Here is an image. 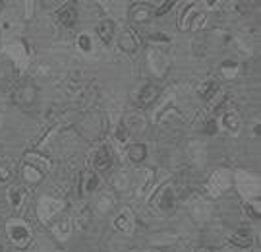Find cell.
<instances>
[{
    "instance_id": "1",
    "label": "cell",
    "mask_w": 261,
    "mask_h": 252,
    "mask_svg": "<svg viewBox=\"0 0 261 252\" xmlns=\"http://www.w3.org/2000/svg\"><path fill=\"white\" fill-rule=\"evenodd\" d=\"M77 130L84 134L87 140H95L101 138L105 130V119L101 112H89L84 114L82 121L77 122Z\"/></svg>"
},
{
    "instance_id": "2",
    "label": "cell",
    "mask_w": 261,
    "mask_h": 252,
    "mask_svg": "<svg viewBox=\"0 0 261 252\" xmlns=\"http://www.w3.org/2000/svg\"><path fill=\"white\" fill-rule=\"evenodd\" d=\"M37 101V87L35 84H31L29 80L21 82L19 85H16L14 89V103L21 107V109H31Z\"/></svg>"
},
{
    "instance_id": "3",
    "label": "cell",
    "mask_w": 261,
    "mask_h": 252,
    "mask_svg": "<svg viewBox=\"0 0 261 252\" xmlns=\"http://www.w3.org/2000/svg\"><path fill=\"white\" fill-rule=\"evenodd\" d=\"M153 16V12L147 4H134L130 10V19L134 24H147Z\"/></svg>"
},
{
    "instance_id": "4",
    "label": "cell",
    "mask_w": 261,
    "mask_h": 252,
    "mask_svg": "<svg viewBox=\"0 0 261 252\" xmlns=\"http://www.w3.org/2000/svg\"><path fill=\"white\" fill-rule=\"evenodd\" d=\"M252 243H253V233L248 225H242V227L232 235V244H236V246L246 248V246H252Z\"/></svg>"
},
{
    "instance_id": "5",
    "label": "cell",
    "mask_w": 261,
    "mask_h": 252,
    "mask_svg": "<svg viewBox=\"0 0 261 252\" xmlns=\"http://www.w3.org/2000/svg\"><path fill=\"white\" fill-rule=\"evenodd\" d=\"M58 21H60V26H64V28H74L75 21H77V10L72 6V4H66L64 8L60 10V14H58Z\"/></svg>"
},
{
    "instance_id": "6",
    "label": "cell",
    "mask_w": 261,
    "mask_h": 252,
    "mask_svg": "<svg viewBox=\"0 0 261 252\" xmlns=\"http://www.w3.org/2000/svg\"><path fill=\"white\" fill-rule=\"evenodd\" d=\"M93 165H95V169H99V171H105V169L111 167L112 155H111V151H109V148H99V151L95 153Z\"/></svg>"
},
{
    "instance_id": "7",
    "label": "cell",
    "mask_w": 261,
    "mask_h": 252,
    "mask_svg": "<svg viewBox=\"0 0 261 252\" xmlns=\"http://www.w3.org/2000/svg\"><path fill=\"white\" fill-rule=\"evenodd\" d=\"M159 95V85H153V84H147L143 85V89H141L140 94V105L141 107H147L151 103L157 99Z\"/></svg>"
},
{
    "instance_id": "8",
    "label": "cell",
    "mask_w": 261,
    "mask_h": 252,
    "mask_svg": "<svg viewBox=\"0 0 261 252\" xmlns=\"http://www.w3.org/2000/svg\"><path fill=\"white\" fill-rule=\"evenodd\" d=\"M97 35L103 39V43H111L112 35H114V21L112 19H105L97 28Z\"/></svg>"
},
{
    "instance_id": "9",
    "label": "cell",
    "mask_w": 261,
    "mask_h": 252,
    "mask_svg": "<svg viewBox=\"0 0 261 252\" xmlns=\"http://www.w3.org/2000/svg\"><path fill=\"white\" fill-rule=\"evenodd\" d=\"M120 47L126 51V53H136L138 51V39L132 31H124L120 35Z\"/></svg>"
},
{
    "instance_id": "10",
    "label": "cell",
    "mask_w": 261,
    "mask_h": 252,
    "mask_svg": "<svg viewBox=\"0 0 261 252\" xmlns=\"http://www.w3.org/2000/svg\"><path fill=\"white\" fill-rule=\"evenodd\" d=\"M97 185H99V178H97V175H93V173H84L80 192H82V194H89V192H93L95 188H97Z\"/></svg>"
},
{
    "instance_id": "11",
    "label": "cell",
    "mask_w": 261,
    "mask_h": 252,
    "mask_svg": "<svg viewBox=\"0 0 261 252\" xmlns=\"http://www.w3.org/2000/svg\"><path fill=\"white\" fill-rule=\"evenodd\" d=\"M122 126H126V128H128V130H132L134 134H140V132L145 128V122H143V119H141V117H138V114H130Z\"/></svg>"
},
{
    "instance_id": "12",
    "label": "cell",
    "mask_w": 261,
    "mask_h": 252,
    "mask_svg": "<svg viewBox=\"0 0 261 252\" xmlns=\"http://www.w3.org/2000/svg\"><path fill=\"white\" fill-rule=\"evenodd\" d=\"M147 155V150H145V146L143 144H134L130 150H128V157L134 161V163H141L143 159Z\"/></svg>"
},
{
    "instance_id": "13",
    "label": "cell",
    "mask_w": 261,
    "mask_h": 252,
    "mask_svg": "<svg viewBox=\"0 0 261 252\" xmlns=\"http://www.w3.org/2000/svg\"><path fill=\"white\" fill-rule=\"evenodd\" d=\"M217 89H219V84H217V82H213V80H209V82L201 87V91H199V94H201V97L207 101V99H211V97H213V94L217 91Z\"/></svg>"
},
{
    "instance_id": "14",
    "label": "cell",
    "mask_w": 261,
    "mask_h": 252,
    "mask_svg": "<svg viewBox=\"0 0 261 252\" xmlns=\"http://www.w3.org/2000/svg\"><path fill=\"white\" fill-rule=\"evenodd\" d=\"M224 124H226V128H228L230 132H236L238 130V126H240L238 114H236V112H228V114H224Z\"/></svg>"
},
{
    "instance_id": "15",
    "label": "cell",
    "mask_w": 261,
    "mask_h": 252,
    "mask_svg": "<svg viewBox=\"0 0 261 252\" xmlns=\"http://www.w3.org/2000/svg\"><path fill=\"white\" fill-rule=\"evenodd\" d=\"M10 237L18 243V241H28V231H25V227H21V225H18V227H12L10 229Z\"/></svg>"
},
{
    "instance_id": "16",
    "label": "cell",
    "mask_w": 261,
    "mask_h": 252,
    "mask_svg": "<svg viewBox=\"0 0 261 252\" xmlns=\"http://www.w3.org/2000/svg\"><path fill=\"white\" fill-rule=\"evenodd\" d=\"M161 208H163L165 212H172V210H174V196H172L170 190L165 192V196H163V200H161Z\"/></svg>"
},
{
    "instance_id": "17",
    "label": "cell",
    "mask_w": 261,
    "mask_h": 252,
    "mask_svg": "<svg viewBox=\"0 0 261 252\" xmlns=\"http://www.w3.org/2000/svg\"><path fill=\"white\" fill-rule=\"evenodd\" d=\"M12 175H14V171H12V167H8V163H0V182L10 180Z\"/></svg>"
},
{
    "instance_id": "18",
    "label": "cell",
    "mask_w": 261,
    "mask_h": 252,
    "mask_svg": "<svg viewBox=\"0 0 261 252\" xmlns=\"http://www.w3.org/2000/svg\"><path fill=\"white\" fill-rule=\"evenodd\" d=\"M23 173H25V177H28L29 182H39V180H41V175H39V173L35 171V169L31 171V167H29V165H25V169H23Z\"/></svg>"
},
{
    "instance_id": "19",
    "label": "cell",
    "mask_w": 261,
    "mask_h": 252,
    "mask_svg": "<svg viewBox=\"0 0 261 252\" xmlns=\"http://www.w3.org/2000/svg\"><path fill=\"white\" fill-rule=\"evenodd\" d=\"M10 200H12V205L16 208L19 204V200H21V190L18 187L10 188Z\"/></svg>"
},
{
    "instance_id": "20",
    "label": "cell",
    "mask_w": 261,
    "mask_h": 252,
    "mask_svg": "<svg viewBox=\"0 0 261 252\" xmlns=\"http://www.w3.org/2000/svg\"><path fill=\"white\" fill-rule=\"evenodd\" d=\"M128 223H130V221H128V217H126V215H120L114 225H116V229H118V231H126V229H128Z\"/></svg>"
},
{
    "instance_id": "21",
    "label": "cell",
    "mask_w": 261,
    "mask_h": 252,
    "mask_svg": "<svg viewBox=\"0 0 261 252\" xmlns=\"http://www.w3.org/2000/svg\"><path fill=\"white\" fill-rule=\"evenodd\" d=\"M203 132H207V134H215V132H217V122H215V119H209V121L205 122Z\"/></svg>"
},
{
    "instance_id": "22",
    "label": "cell",
    "mask_w": 261,
    "mask_h": 252,
    "mask_svg": "<svg viewBox=\"0 0 261 252\" xmlns=\"http://www.w3.org/2000/svg\"><path fill=\"white\" fill-rule=\"evenodd\" d=\"M77 43H80V47L84 49V51H89V49H91V43H89V35H80Z\"/></svg>"
},
{
    "instance_id": "23",
    "label": "cell",
    "mask_w": 261,
    "mask_h": 252,
    "mask_svg": "<svg viewBox=\"0 0 261 252\" xmlns=\"http://www.w3.org/2000/svg\"><path fill=\"white\" fill-rule=\"evenodd\" d=\"M172 6H174V2H172V0H168V2H165V4H163V6H161L157 12H155V16H163V14H167V12L172 8Z\"/></svg>"
},
{
    "instance_id": "24",
    "label": "cell",
    "mask_w": 261,
    "mask_h": 252,
    "mask_svg": "<svg viewBox=\"0 0 261 252\" xmlns=\"http://www.w3.org/2000/svg\"><path fill=\"white\" fill-rule=\"evenodd\" d=\"M116 138H118V140H126V134H124V126H120V128H118V134H116Z\"/></svg>"
},
{
    "instance_id": "25",
    "label": "cell",
    "mask_w": 261,
    "mask_h": 252,
    "mask_svg": "<svg viewBox=\"0 0 261 252\" xmlns=\"http://www.w3.org/2000/svg\"><path fill=\"white\" fill-rule=\"evenodd\" d=\"M196 252H211V250H209V248H197Z\"/></svg>"
},
{
    "instance_id": "26",
    "label": "cell",
    "mask_w": 261,
    "mask_h": 252,
    "mask_svg": "<svg viewBox=\"0 0 261 252\" xmlns=\"http://www.w3.org/2000/svg\"><path fill=\"white\" fill-rule=\"evenodd\" d=\"M0 252H4V248H2V246H0Z\"/></svg>"
}]
</instances>
